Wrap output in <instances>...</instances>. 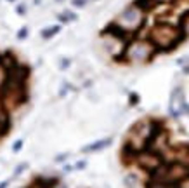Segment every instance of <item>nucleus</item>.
<instances>
[{
    "label": "nucleus",
    "mask_w": 189,
    "mask_h": 188,
    "mask_svg": "<svg viewBox=\"0 0 189 188\" xmlns=\"http://www.w3.org/2000/svg\"><path fill=\"white\" fill-rule=\"evenodd\" d=\"M71 4L75 5V7H85L87 0H71Z\"/></svg>",
    "instance_id": "nucleus-17"
},
{
    "label": "nucleus",
    "mask_w": 189,
    "mask_h": 188,
    "mask_svg": "<svg viewBox=\"0 0 189 188\" xmlns=\"http://www.w3.org/2000/svg\"><path fill=\"white\" fill-rule=\"evenodd\" d=\"M21 148H23V140L14 141V144H12V152H14V153H18V152H21Z\"/></svg>",
    "instance_id": "nucleus-14"
},
{
    "label": "nucleus",
    "mask_w": 189,
    "mask_h": 188,
    "mask_svg": "<svg viewBox=\"0 0 189 188\" xmlns=\"http://www.w3.org/2000/svg\"><path fill=\"white\" fill-rule=\"evenodd\" d=\"M182 73H184V75H189V63L182 66Z\"/></svg>",
    "instance_id": "nucleus-22"
},
{
    "label": "nucleus",
    "mask_w": 189,
    "mask_h": 188,
    "mask_svg": "<svg viewBox=\"0 0 189 188\" xmlns=\"http://www.w3.org/2000/svg\"><path fill=\"white\" fill-rule=\"evenodd\" d=\"M7 2H16V0H7Z\"/></svg>",
    "instance_id": "nucleus-24"
},
{
    "label": "nucleus",
    "mask_w": 189,
    "mask_h": 188,
    "mask_svg": "<svg viewBox=\"0 0 189 188\" xmlns=\"http://www.w3.org/2000/svg\"><path fill=\"white\" fill-rule=\"evenodd\" d=\"M70 65H71V59H70V57H62V59H61V70H66Z\"/></svg>",
    "instance_id": "nucleus-16"
},
{
    "label": "nucleus",
    "mask_w": 189,
    "mask_h": 188,
    "mask_svg": "<svg viewBox=\"0 0 189 188\" xmlns=\"http://www.w3.org/2000/svg\"><path fill=\"white\" fill-rule=\"evenodd\" d=\"M158 49L151 44L149 39H132L125 47L123 59L130 65H146L153 59Z\"/></svg>",
    "instance_id": "nucleus-3"
},
{
    "label": "nucleus",
    "mask_w": 189,
    "mask_h": 188,
    "mask_svg": "<svg viewBox=\"0 0 189 188\" xmlns=\"http://www.w3.org/2000/svg\"><path fill=\"white\" fill-rule=\"evenodd\" d=\"M156 4H158V0H134V5L139 11H142V12H148V11L154 9Z\"/></svg>",
    "instance_id": "nucleus-7"
},
{
    "label": "nucleus",
    "mask_w": 189,
    "mask_h": 188,
    "mask_svg": "<svg viewBox=\"0 0 189 188\" xmlns=\"http://www.w3.org/2000/svg\"><path fill=\"white\" fill-rule=\"evenodd\" d=\"M85 167H87V160H78L76 162V166H75V169L82 171V169H85Z\"/></svg>",
    "instance_id": "nucleus-19"
},
{
    "label": "nucleus",
    "mask_w": 189,
    "mask_h": 188,
    "mask_svg": "<svg viewBox=\"0 0 189 188\" xmlns=\"http://www.w3.org/2000/svg\"><path fill=\"white\" fill-rule=\"evenodd\" d=\"M146 188H180L179 183H165V181H148Z\"/></svg>",
    "instance_id": "nucleus-8"
},
{
    "label": "nucleus",
    "mask_w": 189,
    "mask_h": 188,
    "mask_svg": "<svg viewBox=\"0 0 189 188\" xmlns=\"http://www.w3.org/2000/svg\"><path fill=\"white\" fill-rule=\"evenodd\" d=\"M57 2H62V0H57Z\"/></svg>",
    "instance_id": "nucleus-25"
},
{
    "label": "nucleus",
    "mask_w": 189,
    "mask_h": 188,
    "mask_svg": "<svg viewBox=\"0 0 189 188\" xmlns=\"http://www.w3.org/2000/svg\"><path fill=\"white\" fill-rule=\"evenodd\" d=\"M135 162L144 171H148V172L151 174V172H153L154 169H158L165 160H163V157H161V153L160 152H154V150L149 148V150H144V152L139 153L137 158H135Z\"/></svg>",
    "instance_id": "nucleus-5"
},
{
    "label": "nucleus",
    "mask_w": 189,
    "mask_h": 188,
    "mask_svg": "<svg viewBox=\"0 0 189 188\" xmlns=\"http://www.w3.org/2000/svg\"><path fill=\"white\" fill-rule=\"evenodd\" d=\"M5 80H7V68L4 65V59H2V54H0V91L4 87Z\"/></svg>",
    "instance_id": "nucleus-11"
},
{
    "label": "nucleus",
    "mask_w": 189,
    "mask_h": 188,
    "mask_svg": "<svg viewBox=\"0 0 189 188\" xmlns=\"http://www.w3.org/2000/svg\"><path fill=\"white\" fill-rule=\"evenodd\" d=\"M110 144H111V138H104V140H97V141H94V143H90V144H85L84 148H82V152L84 153L101 152V150L108 148Z\"/></svg>",
    "instance_id": "nucleus-6"
},
{
    "label": "nucleus",
    "mask_w": 189,
    "mask_h": 188,
    "mask_svg": "<svg viewBox=\"0 0 189 188\" xmlns=\"http://www.w3.org/2000/svg\"><path fill=\"white\" fill-rule=\"evenodd\" d=\"M167 2H168V0H167Z\"/></svg>",
    "instance_id": "nucleus-26"
},
{
    "label": "nucleus",
    "mask_w": 189,
    "mask_h": 188,
    "mask_svg": "<svg viewBox=\"0 0 189 188\" xmlns=\"http://www.w3.org/2000/svg\"><path fill=\"white\" fill-rule=\"evenodd\" d=\"M28 33H30V28H28V26H23L21 30L18 31V39L19 40H24L28 37Z\"/></svg>",
    "instance_id": "nucleus-12"
},
{
    "label": "nucleus",
    "mask_w": 189,
    "mask_h": 188,
    "mask_svg": "<svg viewBox=\"0 0 189 188\" xmlns=\"http://www.w3.org/2000/svg\"><path fill=\"white\" fill-rule=\"evenodd\" d=\"M186 33L180 30L177 25H170V23H158L154 25L153 30L149 33L151 44L158 51H172L184 40Z\"/></svg>",
    "instance_id": "nucleus-2"
},
{
    "label": "nucleus",
    "mask_w": 189,
    "mask_h": 188,
    "mask_svg": "<svg viewBox=\"0 0 189 188\" xmlns=\"http://www.w3.org/2000/svg\"><path fill=\"white\" fill-rule=\"evenodd\" d=\"M9 186V181H2V183H0V188H7Z\"/></svg>",
    "instance_id": "nucleus-23"
},
{
    "label": "nucleus",
    "mask_w": 189,
    "mask_h": 188,
    "mask_svg": "<svg viewBox=\"0 0 189 188\" xmlns=\"http://www.w3.org/2000/svg\"><path fill=\"white\" fill-rule=\"evenodd\" d=\"M26 167H28V164H26V162H23V164H19V166L16 167V169H14V176H19V174L23 172V171L26 169Z\"/></svg>",
    "instance_id": "nucleus-13"
},
{
    "label": "nucleus",
    "mask_w": 189,
    "mask_h": 188,
    "mask_svg": "<svg viewBox=\"0 0 189 188\" xmlns=\"http://www.w3.org/2000/svg\"><path fill=\"white\" fill-rule=\"evenodd\" d=\"M30 75V68L26 65H16L7 70V80L0 91L2 101L5 105L18 106L26 101V80Z\"/></svg>",
    "instance_id": "nucleus-1"
},
{
    "label": "nucleus",
    "mask_w": 189,
    "mask_h": 188,
    "mask_svg": "<svg viewBox=\"0 0 189 188\" xmlns=\"http://www.w3.org/2000/svg\"><path fill=\"white\" fill-rule=\"evenodd\" d=\"M16 12H18L19 16H24V14H26V5H24V4H19L18 7H16Z\"/></svg>",
    "instance_id": "nucleus-15"
},
{
    "label": "nucleus",
    "mask_w": 189,
    "mask_h": 188,
    "mask_svg": "<svg viewBox=\"0 0 189 188\" xmlns=\"http://www.w3.org/2000/svg\"><path fill=\"white\" fill-rule=\"evenodd\" d=\"M116 23L134 35V33L142 26V23H144V16H142V11H139L135 5L132 4V5H128L127 9L120 14V18H118V21H116Z\"/></svg>",
    "instance_id": "nucleus-4"
},
{
    "label": "nucleus",
    "mask_w": 189,
    "mask_h": 188,
    "mask_svg": "<svg viewBox=\"0 0 189 188\" xmlns=\"http://www.w3.org/2000/svg\"><path fill=\"white\" fill-rule=\"evenodd\" d=\"M61 31V26L59 25H56V26H50V28H45V30H42V39L49 40V39H52L54 35H57Z\"/></svg>",
    "instance_id": "nucleus-9"
},
{
    "label": "nucleus",
    "mask_w": 189,
    "mask_h": 188,
    "mask_svg": "<svg viewBox=\"0 0 189 188\" xmlns=\"http://www.w3.org/2000/svg\"><path fill=\"white\" fill-rule=\"evenodd\" d=\"M68 158V153H62V155H57L56 157V162H62V160H66Z\"/></svg>",
    "instance_id": "nucleus-21"
},
{
    "label": "nucleus",
    "mask_w": 189,
    "mask_h": 188,
    "mask_svg": "<svg viewBox=\"0 0 189 188\" xmlns=\"http://www.w3.org/2000/svg\"><path fill=\"white\" fill-rule=\"evenodd\" d=\"M137 101H139V96H137L135 92H132V96H130V105H135Z\"/></svg>",
    "instance_id": "nucleus-20"
},
{
    "label": "nucleus",
    "mask_w": 189,
    "mask_h": 188,
    "mask_svg": "<svg viewBox=\"0 0 189 188\" xmlns=\"http://www.w3.org/2000/svg\"><path fill=\"white\" fill-rule=\"evenodd\" d=\"M187 63H189V56H182V57H179V59H177V65H180V66L187 65Z\"/></svg>",
    "instance_id": "nucleus-18"
},
{
    "label": "nucleus",
    "mask_w": 189,
    "mask_h": 188,
    "mask_svg": "<svg viewBox=\"0 0 189 188\" xmlns=\"http://www.w3.org/2000/svg\"><path fill=\"white\" fill-rule=\"evenodd\" d=\"M57 19H59L61 23H70V21H75L76 19V14L71 12V11H64V12L57 14Z\"/></svg>",
    "instance_id": "nucleus-10"
}]
</instances>
